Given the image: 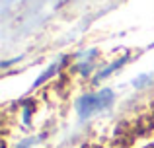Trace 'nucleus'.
Segmentation results:
<instances>
[{
  "instance_id": "1",
  "label": "nucleus",
  "mask_w": 154,
  "mask_h": 148,
  "mask_svg": "<svg viewBox=\"0 0 154 148\" xmlns=\"http://www.w3.org/2000/svg\"><path fill=\"white\" fill-rule=\"evenodd\" d=\"M109 101H111V92L109 90H105L98 95H82V98L78 99V113H80L82 119H86V117H90L92 113L107 107Z\"/></svg>"
}]
</instances>
